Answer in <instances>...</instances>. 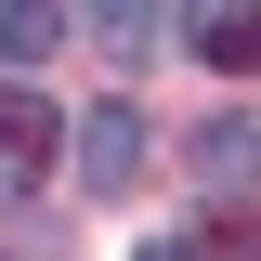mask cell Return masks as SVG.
<instances>
[{
  "mask_svg": "<svg viewBox=\"0 0 261 261\" xmlns=\"http://www.w3.org/2000/svg\"><path fill=\"white\" fill-rule=\"evenodd\" d=\"M196 170H209V183H261V105H235V118L196 130Z\"/></svg>",
  "mask_w": 261,
  "mask_h": 261,
  "instance_id": "277c9868",
  "label": "cell"
},
{
  "mask_svg": "<svg viewBox=\"0 0 261 261\" xmlns=\"http://www.w3.org/2000/svg\"><path fill=\"white\" fill-rule=\"evenodd\" d=\"M53 39H65V0H0V53L13 65H39Z\"/></svg>",
  "mask_w": 261,
  "mask_h": 261,
  "instance_id": "8992f818",
  "label": "cell"
},
{
  "mask_svg": "<svg viewBox=\"0 0 261 261\" xmlns=\"http://www.w3.org/2000/svg\"><path fill=\"white\" fill-rule=\"evenodd\" d=\"M65 157H79L92 196H130L144 183V118H130V105H92V118H65Z\"/></svg>",
  "mask_w": 261,
  "mask_h": 261,
  "instance_id": "6da1fadb",
  "label": "cell"
},
{
  "mask_svg": "<svg viewBox=\"0 0 261 261\" xmlns=\"http://www.w3.org/2000/svg\"><path fill=\"white\" fill-rule=\"evenodd\" d=\"M183 39L209 65H261V0H183Z\"/></svg>",
  "mask_w": 261,
  "mask_h": 261,
  "instance_id": "7a4b0ae2",
  "label": "cell"
},
{
  "mask_svg": "<svg viewBox=\"0 0 261 261\" xmlns=\"http://www.w3.org/2000/svg\"><path fill=\"white\" fill-rule=\"evenodd\" d=\"M0 157H13V170H53V157H65V118H53L39 92H13V105H0Z\"/></svg>",
  "mask_w": 261,
  "mask_h": 261,
  "instance_id": "5b68a950",
  "label": "cell"
},
{
  "mask_svg": "<svg viewBox=\"0 0 261 261\" xmlns=\"http://www.w3.org/2000/svg\"><path fill=\"white\" fill-rule=\"evenodd\" d=\"M144 261H196V248H183V235H170V248H144Z\"/></svg>",
  "mask_w": 261,
  "mask_h": 261,
  "instance_id": "52a82bcc",
  "label": "cell"
},
{
  "mask_svg": "<svg viewBox=\"0 0 261 261\" xmlns=\"http://www.w3.org/2000/svg\"><path fill=\"white\" fill-rule=\"evenodd\" d=\"M79 27H92V53H105V65H144L170 13H157V0H79Z\"/></svg>",
  "mask_w": 261,
  "mask_h": 261,
  "instance_id": "3957f363",
  "label": "cell"
}]
</instances>
